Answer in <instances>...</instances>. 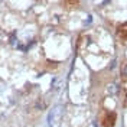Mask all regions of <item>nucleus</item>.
I'll list each match as a JSON object with an SVG mask.
<instances>
[{"instance_id": "3", "label": "nucleus", "mask_w": 127, "mask_h": 127, "mask_svg": "<svg viewBox=\"0 0 127 127\" xmlns=\"http://www.w3.org/2000/svg\"><path fill=\"white\" fill-rule=\"evenodd\" d=\"M117 36H119V39H121V40L127 39V25H121V26L117 28Z\"/></svg>"}, {"instance_id": "2", "label": "nucleus", "mask_w": 127, "mask_h": 127, "mask_svg": "<svg viewBox=\"0 0 127 127\" xmlns=\"http://www.w3.org/2000/svg\"><path fill=\"white\" fill-rule=\"evenodd\" d=\"M103 126L104 127H113L116 123V114L114 113H105L103 116Z\"/></svg>"}, {"instance_id": "5", "label": "nucleus", "mask_w": 127, "mask_h": 127, "mask_svg": "<svg viewBox=\"0 0 127 127\" xmlns=\"http://www.w3.org/2000/svg\"><path fill=\"white\" fill-rule=\"evenodd\" d=\"M108 91H110L111 94H114V93H116V91H117V87H116V85H114V84H113V85H110V88H108Z\"/></svg>"}, {"instance_id": "6", "label": "nucleus", "mask_w": 127, "mask_h": 127, "mask_svg": "<svg viewBox=\"0 0 127 127\" xmlns=\"http://www.w3.org/2000/svg\"><path fill=\"white\" fill-rule=\"evenodd\" d=\"M69 3H78V0H69Z\"/></svg>"}, {"instance_id": "1", "label": "nucleus", "mask_w": 127, "mask_h": 127, "mask_svg": "<svg viewBox=\"0 0 127 127\" xmlns=\"http://www.w3.org/2000/svg\"><path fill=\"white\" fill-rule=\"evenodd\" d=\"M62 111H64V105H55L52 110L49 111V114H48V124L49 126H54L56 124L59 119H61V116H62Z\"/></svg>"}, {"instance_id": "4", "label": "nucleus", "mask_w": 127, "mask_h": 127, "mask_svg": "<svg viewBox=\"0 0 127 127\" xmlns=\"http://www.w3.org/2000/svg\"><path fill=\"white\" fill-rule=\"evenodd\" d=\"M121 77L124 81H127V64H124L123 66H121Z\"/></svg>"}]
</instances>
